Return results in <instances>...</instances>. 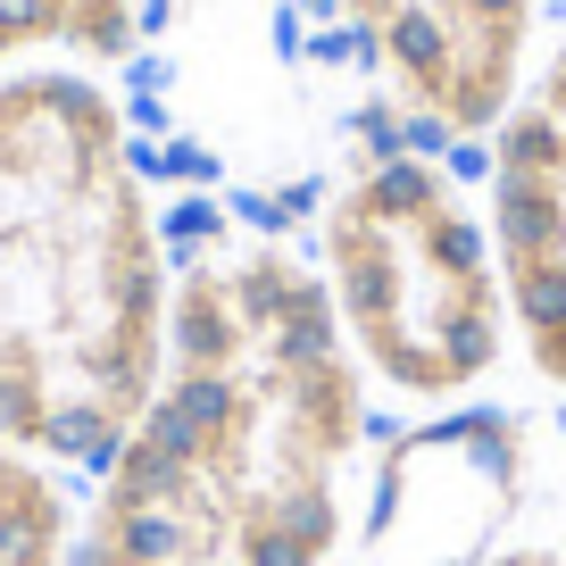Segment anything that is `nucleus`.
<instances>
[{
  "label": "nucleus",
  "mask_w": 566,
  "mask_h": 566,
  "mask_svg": "<svg viewBox=\"0 0 566 566\" xmlns=\"http://www.w3.org/2000/svg\"><path fill=\"white\" fill-rule=\"evenodd\" d=\"M384 442L292 217L176 192L167 367L84 475L67 566H358Z\"/></svg>",
  "instance_id": "1"
},
{
  "label": "nucleus",
  "mask_w": 566,
  "mask_h": 566,
  "mask_svg": "<svg viewBox=\"0 0 566 566\" xmlns=\"http://www.w3.org/2000/svg\"><path fill=\"white\" fill-rule=\"evenodd\" d=\"M117 75H0V442L92 467L167 367L176 184Z\"/></svg>",
  "instance_id": "2"
},
{
  "label": "nucleus",
  "mask_w": 566,
  "mask_h": 566,
  "mask_svg": "<svg viewBox=\"0 0 566 566\" xmlns=\"http://www.w3.org/2000/svg\"><path fill=\"white\" fill-rule=\"evenodd\" d=\"M292 233L391 424L509 400L516 334L475 159L384 125H342Z\"/></svg>",
  "instance_id": "3"
},
{
  "label": "nucleus",
  "mask_w": 566,
  "mask_h": 566,
  "mask_svg": "<svg viewBox=\"0 0 566 566\" xmlns=\"http://www.w3.org/2000/svg\"><path fill=\"white\" fill-rule=\"evenodd\" d=\"M275 42L342 125L475 159L542 59L558 0H266Z\"/></svg>",
  "instance_id": "4"
},
{
  "label": "nucleus",
  "mask_w": 566,
  "mask_h": 566,
  "mask_svg": "<svg viewBox=\"0 0 566 566\" xmlns=\"http://www.w3.org/2000/svg\"><path fill=\"white\" fill-rule=\"evenodd\" d=\"M475 184L492 217L500 283H509L516 384L533 391L542 417L566 424V9L525 92L475 150Z\"/></svg>",
  "instance_id": "5"
},
{
  "label": "nucleus",
  "mask_w": 566,
  "mask_h": 566,
  "mask_svg": "<svg viewBox=\"0 0 566 566\" xmlns=\"http://www.w3.org/2000/svg\"><path fill=\"white\" fill-rule=\"evenodd\" d=\"M159 25H167L159 0H0V75L18 67L134 75Z\"/></svg>",
  "instance_id": "6"
},
{
  "label": "nucleus",
  "mask_w": 566,
  "mask_h": 566,
  "mask_svg": "<svg viewBox=\"0 0 566 566\" xmlns=\"http://www.w3.org/2000/svg\"><path fill=\"white\" fill-rule=\"evenodd\" d=\"M84 533V475L0 442V566H67Z\"/></svg>",
  "instance_id": "7"
},
{
  "label": "nucleus",
  "mask_w": 566,
  "mask_h": 566,
  "mask_svg": "<svg viewBox=\"0 0 566 566\" xmlns=\"http://www.w3.org/2000/svg\"><path fill=\"white\" fill-rule=\"evenodd\" d=\"M467 566H566V509H549V500L525 509L509 533H492Z\"/></svg>",
  "instance_id": "8"
},
{
  "label": "nucleus",
  "mask_w": 566,
  "mask_h": 566,
  "mask_svg": "<svg viewBox=\"0 0 566 566\" xmlns=\"http://www.w3.org/2000/svg\"><path fill=\"white\" fill-rule=\"evenodd\" d=\"M167 18H192V9H233V0H159Z\"/></svg>",
  "instance_id": "9"
},
{
  "label": "nucleus",
  "mask_w": 566,
  "mask_h": 566,
  "mask_svg": "<svg viewBox=\"0 0 566 566\" xmlns=\"http://www.w3.org/2000/svg\"><path fill=\"white\" fill-rule=\"evenodd\" d=\"M558 9H566V0H558Z\"/></svg>",
  "instance_id": "10"
}]
</instances>
